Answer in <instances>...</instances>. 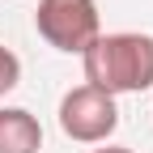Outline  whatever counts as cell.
Here are the masks:
<instances>
[{
  "instance_id": "3957f363",
  "label": "cell",
  "mask_w": 153,
  "mask_h": 153,
  "mask_svg": "<svg viewBox=\"0 0 153 153\" xmlns=\"http://www.w3.org/2000/svg\"><path fill=\"white\" fill-rule=\"evenodd\" d=\"M119 128V106L111 94L94 85H76L60 98V132L76 145H106Z\"/></svg>"
},
{
  "instance_id": "6da1fadb",
  "label": "cell",
  "mask_w": 153,
  "mask_h": 153,
  "mask_svg": "<svg viewBox=\"0 0 153 153\" xmlns=\"http://www.w3.org/2000/svg\"><path fill=\"white\" fill-rule=\"evenodd\" d=\"M85 64V85L111 94H140L153 85V38L136 30H119V34H98L94 47L81 55Z\"/></svg>"
},
{
  "instance_id": "277c9868",
  "label": "cell",
  "mask_w": 153,
  "mask_h": 153,
  "mask_svg": "<svg viewBox=\"0 0 153 153\" xmlns=\"http://www.w3.org/2000/svg\"><path fill=\"white\" fill-rule=\"evenodd\" d=\"M43 149V128L26 106L0 111V153H38Z\"/></svg>"
},
{
  "instance_id": "5b68a950",
  "label": "cell",
  "mask_w": 153,
  "mask_h": 153,
  "mask_svg": "<svg viewBox=\"0 0 153 153\" xmlns=\"http://www.w3.org/2000/svg\"><path fill=\"white\" fill-rule=\"evenodd\" d=\"M17 81H22V60H17L9 47H0V98H4L9 89H17Z\"/></svg>"
},
{
  "instance_id": "7a4b0ae2",
  "label": "cell",
  "mask_w": 153,
  "mask_h": 153,
  "mask_svg": "<svg viewBox=\"0 0 153 153\" xmlns=\"http://www.w3.org/2000/svg\"><path fill=\"white\" fill-rule=\"evenodd\" d=\"M34 26L55 51L64 55H85L94 47V38L102 34L98 0H38Z\"/></svg>"
},
{
  "instance_id": "8992f818",
  "label": "cell",
  "mask_w": 153,
  "mask_h": 153,
  "mask_svg": "<svg viewBox=\"0 0 153 153\" xmlns=\"http://www.w3.org/2000/svg\"><path fill=\"white\" fill-rule=\"evenodd\" d=\"M89 153H132V149H123V145H106V149H89Z\"/></svg>"
}]
</instances>
